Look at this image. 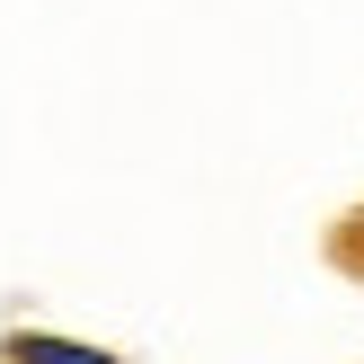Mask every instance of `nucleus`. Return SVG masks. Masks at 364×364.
<instances>
[{"label": "nucleus", "instance_id": "f257e3e1", "mask_svg": "<svg viewBox=\"0 0 364 364\" xmlns=\"http://www.w3.org/2000/svg\"><path fill=\"white\" fill-rule=\"evenodd\" d=\"M9 364H116L107 347H80V338H53V329H18Z\"/></svg>", "mask_w": 364, "mask_h": 364}]
</instances>
